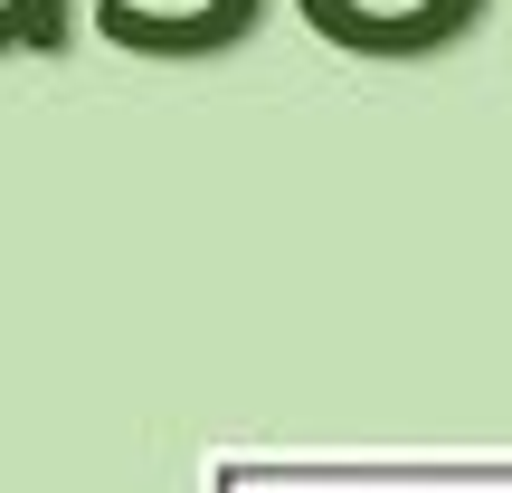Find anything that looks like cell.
<instances>
[{"label": "cell", "mask_w": 512, "mask_h": 493, "mask_svg": "<svg viewBox=\"0 0 512 493\" xmlns=\"http://www.w3.org/2000/svg\"><path fill=\"white\" fill-rule=\"evenodd\" d=\"M494 0H294L323 48L342 57H370V67H418V57H446L484 29Z\"/></svg>", "instance_id": "6da1fadb"}, {"label": "cell", "mask_w": 512, "mask_h": 493, "mask_svg": "<svg viewBox=\"0 0 512 493\" xmlns=\"http://www.w3.org/2000/svg\"><path fill=\"white\" fill-rule=\"evenodd\" d=\"M76 0H0V57H67Z\"/></svg>", "instance_id": "7a4b0ae2"}]
</instances>
